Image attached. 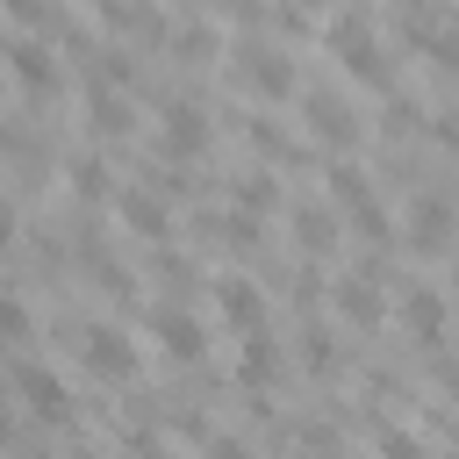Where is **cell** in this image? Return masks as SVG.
Masks as SVG:
<instances>
[{
  "label": "cell",
  "instance_id": "cell-1",
  "mask_svg": "<svg viewBox=\"0 0 459 459\" xmlns=\"http://www.w3.org/2000/svg\"><path fill=\"white\" fill-rule=\"evenodd\" d=\"M330 50H337V65L359 79V86H387V57H380V36H373V22L351 7L344 22H330Z\"/></svg>",
  "mask_w": 459,
  "mask_h": 459
},
{
  "label": "cell",
  "instance_id": "cell-2",
  "mask_svg": "<svg viewBox=\"0 0 459 459\" xmlns=\"http://www.w3.org/2000/svg\"><path fill=\"white\" fill-rule=\"evenodd\" d=\"M452 230H459V201L452 194H416L409 201V244L416 251H445Z\"/></svg>",
  "mask_w": 459,
  "mask_h": 459
},
{
  "label": "cell",
  "instance_id": "cell-3",
  "mask_svg": "<svg viewBox=\"0 0 459 459\" xmlns=\"http://www.w3.org/2000/svg\"><path fill=\"white\" fill-rule=\"evenodd\" d=\"M7 387H14V394H22V402L43 416V423H65V416H72V394H65V380H57L50 366H36V359H22Z\"/></svg>",
  "mask_w": 459,
  "mask_h": 459
},
{
  "label": "cell",
  "instance_id": "cell-4",
  "mask_svg": "<svg viewBox=\"0 0 459 459\" xmlns=\"http://www.w3.org/2000/svg\"><path fill=\"white\" fill-rule=\"evenodd\" d=\"M330 301H337V316H344L351 330H380V323H387V301H380L373 273H344V280L330 287Z\"/></svg>",
  "mask_w": 459,
  "mask_h": 459
},
{
  "label": "cell",
  "instance_id": "cell-5",
  "mask_svg": "<svg viewBox=\"0 0 459 459\" xmlns=\"http://www.w3.org/2000/svg\"><path fill=\"white\" fill-rule=\"evenodd\" d=\"M151 337H158V351L179 359V366H194V359L208 351V330H201L186 308H158V316H151Z\"/></svg>",
  "mask_w": 459,
  "mask_h": 459
},
{
  "label": "cell",
  "instance_id": "cell-6",
  "mask_svg": "<svg viewBox=\"0 0 459 459\" xmlns=\"http://www.w3.org/2000/svg\"><path fill=\"white\" fill-rule=\"evenodd\" d=\"M115 215L136 230V237H165L172 230V208H165V194H151V186H115Z\"/></svg>",
  "mask_w": 459,
  "mask_h": 459
},
{
  "label": "cell",
  "instance_id": "cell-7",
  "mask_svg": "<svg viewBox=\"0 0 459 459\" xmlns=\"http://www.w3.org/2000/svg\"><path fill=\"white\" fill-rule=\"evenodd\" d=\"M237 79H244V86H251L258 100H287V93H294V65H287L280 50H244Z\"/></svg>",
  "mask_w": 459,
  "mask_h": 459
},
{
  "label": "cell",
  "instance_id": "cell-8",
  "mask_svg": "<svg viewBox=\"0 0 459 459\" xmlns=\"http://www.w3.org/2000/svg\"><path fill=\"white\" fill-rule=\"evenodd\" d=\"M402 323H409V337H416V344H445L452 308H445V294H437V287H409V294H402Z\"/></svg>",
  "mask_w": 459,
  "mask_h": 459
},
{
  "label": "cell",
  "instance_id": "cell-9",
  "mask_svg": "<svg viewBox=\"0 0 459 459\" xmlns=\"http://www.w3.org/2000/svg\"><path fill=\"white\" fill-rule=\"evenodd\" d=\"M158 151H165V158H201V151H208V115H201V108H165Z\"/></svg>",
  "mask_w": 459,
  "mask_h": 459
},
{
  "label": "cell",
  "instance_id": "cell-10",
  "mask_svg": "<svg viewBox=\"0 0 459 459\" xmlns=\"http://www.w3.org/2000/svg\"><path fill=\"white\" fill-rule=\"evenodd\" d=\"M215 316H222L230 330H244V337H251V330L265 323V301H258V287H251V280H237V273H230V280H215Z\"/></svg>",
  "mask_w": 459,
  "mask_h": 459
},
{
  "label": "cell",
  "instance_id": "cell-11",
  "mask_svg": "<svg viewBox=\"0 0 459 459\" xmlns=\"http://www.w3.org/2000/svg\"><path fill=\"white\" fill-rule=\"evenodd\" d=\"M86 366H93L100 380H129V373H136V351H129V337H122V330L93 323V330H86Z\"/></svg>",
  "mask_w": 459,
  "mask_h": 459
},
{
  "label": "cell",
  "instance_id": "cell-12",
  "mask_svg": "<svg viewBox=\"0 0 459 459\" xmlns=\"http://www.w3.org/2000/svg\"><path fill=\"white\" fill-rule=\"evenodd\" d=\"M7 72L22 79V93H29V100H43V93L57 86V65H50V50H43V43H29V36H22V43H7Z\"/></svg>",
  "mask_w": 459,
  "mask_h": 459
},
{
  "label": "cell",
  "instance_id": "cell-13",
  "mask_svg": "<svg viewBox=\"0 0 459 459\" xmlns=\"http://www.w3.org/2000/svg\"><path fill=\"white\" fill-rule=\"evenodd\" d=\"M308 136H323V143H351V136H359L351 100H337V93H308Z\"/></svg>",
  "mask_w": 459,
  "mask_h": 459
},
{
  "label": "cell",
  "instance_id": "cell-14",
  "mask_svg": "<svg viewBox=\"0 0 459 459\" xmlns=\"http://www.w3.org/2000/svg\"><path fill=\"white\" fill-rule=\"evenodd\" d=\"M280 366H287V351H280L265 330H251V337H244V351H237V380L258 394V387H273V373H280Z\"/></svg>",
  "mask_w": 459,
  "mask_h": 459
},
{
  "label": "cell",
  "instance_id": "cell-15",
  "mask_svg": "<svg viewBox=\"0 0 459 459\" xmlns=\"http://www.w3.org/2000/svg\"><path fill=\"white\" fill-rule=\"evenodd\" d=\"M294 244H301V258H330V244H337V215L330 208H294Z\"/></svg>",
  "mask_w": 459,
  "mask_h": 459
},
{
  "label": "cell",
  "instance_id": "cell-16",
  "mask_svg": "<svg viewBox=\"0 0 459 459\" xmlns=\"http://www.w3.org/2000/svg\"><path fill=\"white\" fill-rule=\"evenodd\" d=\"M330 201L366 208V201H373V194H366V172H359V165H330Z\"/></svg>",
  "mask_w": 459,
  "mask_h": 459
},
{
  "label": "cell",
  "instance_id": "cell-17",
  "mask_svg": "<svg viewBox=\"0 0 459 459\" xmlns=\"http://www.w3.org/2000/svg\"><path fill=\"white\" fill-rule=\"evenodd\" d=\"M301 366H308V373H337V337H330V330H308V337H301Z\"/></svg>",
  "mask_w": 459,
  "mask_h": 459
},
{
  "label": "cell",
  "instance_id": "cell-18",
  "mask_svg": "<svg viewBox=\"0 0 459 459\" xmlns=\"http://www.w3.org/2000/svg\"><path fill=\"white\" fill-rule=\"evenodd\" d=\"M172 50H179V57H194V65H201V57H208V50H215V29H208V22H186V29H172Z\"/></svg>",
  "mask_w": 459,
  "mask_h": 459
},
{
  "label": "cell",
  "instance_id": "cell-19",
  "mask_svg": "<svg viewBox=\"0 0 459 459\" xmlns=\"http://www.w3.org/2000/svg\"><path fill=\"white\" fill-rule=\"evenodd\" d=\"M72 194H79V201H100V194H108V165H100V158H79V165H72Z\"/></svg>",
  "mask_w": 459,
  "mask_h": 459
},
{
  "label": "cell",
  "instance_id": "cell-20",
  "mask_svg": "<svg viewBox=\"0 0 459 459\" xmlns=\"http://www.w3.org/2000/svg\"><path fill=\"white\" fill-rule=\"evenodd\" d=\"M29 330H36V323H29L22 294H0V337H7V344H29Z\"/></svg>",
  "mask_w": 459,
  "mask_h": 459
},
{
  "label": "cell",
  "instance_id": "cell-21",
  "mask_svg": "<svg viewBox=\"0 0 459 459\" xmlns=\"http://www.w3.org/2000/svg\"><path fill=\"white\" fill-rule=\"evenodd\" d=\"M380 452H387V459H423V445L402 437V430H380Z\"/></svg>",
  "mask_w": 459,
  "mask_h": 459
},
{
  "label": "cell",
  "instance_id": "cell-22",
  "mask_svg": "<svg viewBox=\"0 0 459 459\" xmlns=\"http://www.w3.org/2000/svg\"><path fill=\"white\" fill-rule=\"evenodd\" d=\"M0 7H7L14 22H43V0H0Z\"/></svg>",
  "mask_w": 459,
  "mask_h": 459
},
{
  "label": "cell",
  "instance_id": "cell-23",
  "mask_svg": "<svg viewBox=\"0 0 459 459\" xmlns=\"http://www.w3.org/2000/svg\"><path fill=\"white\" fill-rule=\"evenodd\" d=\"M129 459H172V452H165L158 437H129Z\"/></svg>",
  "mask_w": 459,
  "mask_h": 459
},
{
  "label": "cell",
  "instance_id": "cell-24",
  "mask_svg": "<svg viewBox=\"0 0 459 459\" xmlns=\"http://www.w3.org/2000/svg\"><path fill=\"white\" fill-rule=\"evenodd\" d=\"M208 459H251V452H244V445H230V437H215V445H208Z\"/></svg>",
  "mask_w": 459,
  "mask_h": 459
},
{
  "label": "cell",
  "instance_id": "cell-25",
  "mask_svg": "<svg viewBox=\"0 0 459 459\" xmlns=\"http://www.w3.org/2000/svg\"><path fill=\"white\" fill-rule=\"evenodd\" d=\"M0 244H14V208L0 201Z\"/></svg>",
  "mask_w": 459,
  "mask_h": 459
},
{
  "label": "cell",
  "instance_id": "cell-26",
  "mask_svg": "<svg viewBox=\"0 0 459 459\" xmlns=\"http://www.w3.org/2000/svg\"><path fill=\"white\" fill-rule=\"evenodd\" d=\"M237 7H244V14H251V7H265V0H237Z\"/></svg>",
  "mask_w": 459,
  "mask_h": 459
},
{
  "label": "cell",
  "instance_id": "cell-27",
  "mask_svg": "<svg viewBox=\"0 0 459 459\" xmlns=\"http://www.w3.org/2000/svg\"><path fill=\"white\" fill-rule=\"evenodd\" d=\"M72 459H100V452H72Z\"/></svg>",
  "mask_w": 459,
  "mask_h": 459
},
{
  "label": "cell",
  "instance_id": "cell-28",
  "mask_svg": "<svg viewBox=\"0 0 459 459\" xmlns=\"http://www.w3.org/2000/svg\"><path fill=\"white\" fill-rule=\"evenodd\" d=\"M0 151H7V129H0Z\"/></svg>",
  "mask_w": 459,
  "mask_h": 459
}]
</instances>
